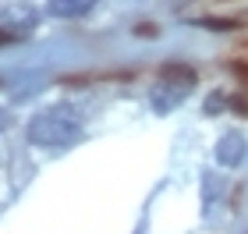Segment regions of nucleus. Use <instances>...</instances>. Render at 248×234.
Instances as JSON below:
<instances>
[{
  "instance_id": "f257e3e1",
  "label": "nucleus",
  "mask_w": 248,
  "mask_h": 234,
  "mask_svg": "<svg viewBox=\"0 0 248 234\" xmlns=\"http://www.w3.org/2000/svg\"><path fill=\"white\" fill-rule=\"evenodd\" d=\"M82 117L71 107H46L36 110L25 125V139L39 149H67L82 139Z\"/></svg>"
},
{
  "instance_id": "f03ea898",
  "label": "nucleus",
  "mask_w": 248,
  "mask_h": 234,
  "mask_svg": "<svg viewBox=\"0 0 248 234\" xmlns=\"http://www.w3.org/2000/svg\"><path fill=\"white\" fill-rule=\"evenodd\" d=\"M199 85V75L195 68H188V64H163L160 75H156V82L149 89V107L153 114H174L177 107L185 103L191 96V89Z\"/></svg>"
},
{
  "instance_id": "7ed1b4c3",
  "label": "nucleus",
  "mask_w": 248,
  "mask_h": 234,
  "mask_svg": "<svg viewBox=\"0 0 248 234\" xmlns=\"http://www.w3.org/2000/svg\"><path fill=\"white\" fill-rule=\"evenodd\" d=\"M39 25V11L32 4H4L0 7V29L11 32V36L25 39L29 32H36Z\"/></svg>"
},
{
  "instance_id": "20e7f679",
  "label": "nucleus",
  "mask_w": 248,
  "mask_h": 234,
  "mask_svg": "<svg viewBox=\"0 0 248 234\" xmlns=\"http://www.w3.org/2000/svg\"><path fill=\"white\" fill-rule=\"evenodd\" d=\"M220 167H241L248 160V139L245 131H223L217 139V149H213Z\"/></svg>"
},
{
  "instance_id": "39448f33",
  "label": "nucleus",
  "mask_w": 248,
  "mask_h": 234,
  "mask_svg": "<svg viewBox=\"0 0 248 234\" xmlns=\"http://www.w3.org/2000/svg\"><path fill=\"white\" fill-rule=\"evenodd\" d=\"M99 0H46V15L57 18V21H75V18H85Z\"/></svg>"
},
{
  "instance_id": "423d86ee",
  "label": "nucleus",
  "mask_w": 248,
  "mask_h": 234,
  "mask_svg": "<svg viewBox=\"0 0 248 234\" xmlns=\"http://www.w3.org/2000/svg\"><path fill=\"white\" fill-rule=\"evenodd\" d=\"M223 99H227L223 93H209V99H206V107H202V110H206V114H220V110H223Z\"/></svg>"
},
{
  "instance_id": "0eeeda50",
  "label": "nucleus",
  "mask_w": 248,
  "mask_h": 234,
  "mask_svg": "<svg viewBox=\"0 0 248 234\" xmlns=\"http://www.w3.org/2000/svg\"><path fill=\"white\" fill-rule=\"evenodd\" d=\"M11 121H15V117H11V110H7V107H0V135H4V131L11 128Z\"/></svg>"
},
{
  "instance_id": "6e6552de",
  "label": "nucleus",
  "mask_w": 248,
  "mask_h": 234,
  "mask_svg": "<svg viewBox=\"0 0 248 234\" xmlns=\"http://www.w3.org/2000/svg\"><path fill=\"white\" fill-rule=\"evenodd\" d=\"M234 75H238V82L248 89V64H234Z\"/></svg>"
}]
</instances>
